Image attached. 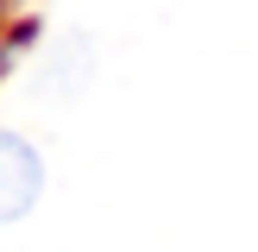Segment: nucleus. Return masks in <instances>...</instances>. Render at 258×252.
<instances>
[{
	"instance_id": "1",
	"label": "nucleus",
	"mask_w": 258,
	"mask_h": 252,
	"mask_svg": "<svg viewBox=\"0 0 258 252\" xmlns=\"http://www.w3.org/2000/svg\"><path fill=\"white\" fill-rule=\"evenodd\" d=\"M88 76H95V44L88 38H57V44L38 57V70H32V95L38 101H76L88 88Z\"/></svg>"
},
{
	"instance_id": "2",
	"label": "nucleus",
	"mask_w": 258,
	"mask_h": 252,
	"mask_svg": "<svg viewBox=\"0 0 258 252\" xmlns=\"http://www.w3.org/2000/svg\"><path fill=\"white\" fill-rule=\"evenodd\" d=\"M38 189H44V158H38L19 133L0 126V227L19 221V214L38 202Z\"/></svg>"
}]
</instances>
